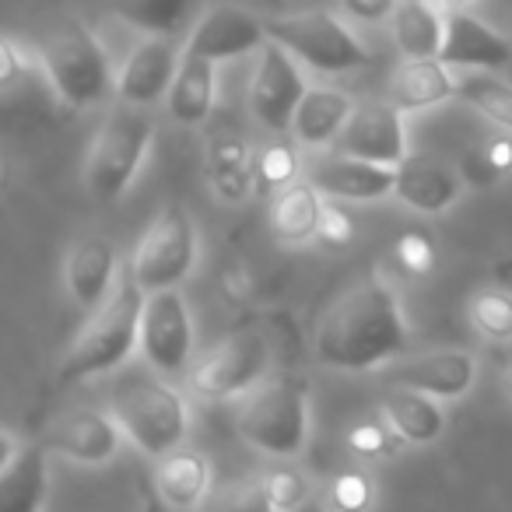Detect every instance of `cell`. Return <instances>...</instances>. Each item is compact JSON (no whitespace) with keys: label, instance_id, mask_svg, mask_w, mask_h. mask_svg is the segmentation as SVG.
<instances>
[{"label":"cell","instance_id":"41","mask_svg":"<svg viewBox=\"0 0 512 512\" xmlns=\"http://www.w3.org/2000/svg\"><path fill=\"white\" fill-rule=\"evenodd\" d=\"M355 218L348 214V207H341L337 200H327L323 207V218H320V232H316V242L330 249H344L355 242Z\"/></svg>","mask_w":512,"mask_h":512},{"label":"cell","instance_id":"32","mask_svg":"<svg viewBox=\"0 0 512 512\" xmlns=\"http://www.w3.org/2000/svg\"><path fill=\"white\" fill-rule=\"evenodd\" d=\"M467 320L488 344H512V292L498 285L477 288L467 302Z\"/></svg>","mask_w":512,"mask_h":512},{"label":"cell","instance_id":"46","mask_svg":"<svg viewBox=\"0 0 512 512\" xmlns=\"http://www.w3.org/2000/svg\"><path fill=\"white\" fill-rule=\"evenodd\" d=\"M442 4H446L449 11H456V8H470V4H474V0H442Z\"/></svg>","mask_w":512,"mask_h":512},{"label":"cell","instance_id":"34","mask_svg":"<svg viewBox=\"0 0 512 512\" xmlns=\"http://www.w3.org/2000/svg\"><path fill=\"white\" fill-rule=\"evenodd\" d=\"M463 179L481 186H495L502 179L512 176V134L509 130H498V134L484 137L474 151L463 162Z\"/></svg>","mask_w":512,"mask_h":512},{"label":"cell","instance_id":"4","mask_svg":"<svg viewBox=\"0 0 512 512\" xmlns=\"http://www.w3.org/2000/svg\"><path fill=\"white\" fill-rule=\"evenodd\" d=\"M239 435L267 460H299L313 435V400L299 376H267L239 407Z\"/></svg>","mask_w":512,"mask_h":512},{"label":"cell","instance_id":"11","mask_svg":"<svg viewBox=\"0 0 512 512\" xmlns=\"http://www.w3.org/2000/svg\"><path fill=\"white\" fill-rule=\"evenodd\" d=\"M309 92L306 67L281 43L267 39L256 53L253 78H249V113L271 134H292V120Z\"/></svg>","mask_w":512,"mask_h":512},{"label":"cell","instance_id":"22","mask_svg":"<svg viewBox=\"0 0 512 512\" xmlns=\"http://www.w3.org/2000/svg\"><path fill=\"white\" fill-rule=\"evenodd\" d=\"M379 414L390 421L393 432L404 439V446H435L449 428V414L442 407V400L397 383L383 390Z\"/></svg>","mask_w":512,"mask_h":512},{"label":"cell","instance_id":"13","mask_svg":"<svg viewBox=\"0 0 512 512\" xmlns=\"http://www.w3.org/2000/svg\"><path fill=\"white\" fill-rule=\"evenodd\" d=\"M123 435L120 421L113 418L109 407H78L67 411L46 428L43 446L60 460H71L78 467H106L120 456Z\"/></svg>","mask_w":512,"mask_h":512},{"label":"cell","instance_id":"8","mask_svg":"<svg viewBox=\"0 0 512 512\" xmlns=\"http://www.w3.org/2000/svg\"><path fill=\"white\" fill-rule=\"evenodd\" d=\"M267 36L285 46L306 71L327 74V78L351 74L372 60L365 43L351 32V25L330 11H299V15L267 18Z\"/></svg>","mask_w":512,"mask_h":512},{"label":"cell","instance_id":"1","mask_svg":"<svg viewBox=\"0 0 512 512\" xmlns=\"http://www.w3.org/2000/svg\"><path fill=\"white\" fill-rule=\"evenodd\" d=\"M411 327L404 302L383 271L358 278L327 313L313 334V355L323 369L372 372L404 358Z\"/></svg>","mask_w":512,"mask_h":512},{"label":"cell","instance_id":"40","mask_svg":"<svg viewBox=\"0 0 512 512\" xmlns=\"http://www.w3.org/2000/svg\"><path fill=\"white\" fill-rule=\"evenodd\" d=\"M32 71H43L39 53H29L15 39H4L0 43V85H4V92H15L18 81L29 78Z\"/></svg>","mask_w":512,"mask_h":512},{"label":"cell","instance_id":"21","mask_svg":"<svg viewBox=\"0 0 512 512\" xmlns=\"http://www.w3.org/2000/svg\"><path fill=\"white\" fill-rule=\"evenodd\" d=\"M456 92H460V78L439 57H428V60L404 57L393 67L390 85H386V99L400 113H428V109L456 99Z\"/></svg>","mask_w":512,"mask_h":512},{"label":"cell","instance_id":"39","mask_svg":"<svg viewBox=\"0 0 512 512\" xmlns=\"http://www.w3.org/2000/svg\"><path fill=\"white\" fill-rule=\"evenodd\" d=\"M390 256H393V264L404 274H411V278H425L435 267V246L425 232H404L393 242Z\"/></svg>","mask_w":512,"mask_h":512},{"label":"cell","instance_id":"35","mask_svg":"<svg viewBox=\"0 0 512 512\" xmlns=\"http://www.w3.org/2000/svg\"><path fill=\"white\" fill-rule=\"evenodd\" d=\"M260 481H264L267 498H271L278 512H292V509H299L302 502L313 498V481H309L306 470L295 467L292 460H274L271 467L260 474Z\"/></svg>","mask_w":512,"mask_h":512},{"label":"cell","instance_id":"30","mask_svg":"<svg viewBox=\"0 0 512 512\" xmlns=\"http://www.w3.org/2000/svg\"><path fill=\"white\" fill-rule=\"evenodd\" d=\"M456 99L467 102L495 130H509L512 134V85L498 78L495 71H463Z\"/></svg>","mask_w":512,"mask_h":512},{"label":"cell","instance_id":"2","mask_svg":"<svg viewBox=\"0 0 512 512\" xmlns=\"http://www.w3.org/2000/svg\"><path fill=\"white\" fill-rule=\"evenodd\" d=\"M144 299H148V292L130 274H123L116 292L95 313L85 316L78 337L71 341L57 369V383L74 386L85 379L120 372L130 362V355L141 351Z\"/></svg>","mask_w":512,"mask_h":512},{"label":"cell","instance_id":"12","mask_svg":"<svg viewBox=\"0 0 512 512\" xmlns=\"http://www.w3.org/2000/svg\"><path fill=\"white\" fill-rule=\"evenodd\" d=\"M183 64V43L172 36H144L130 46L116 67V102L134 109H151L169 99L172 81Z\"/></svg>","mask_w":512,"mask_h":512},{"label":"cell","instance_id":"33","mask_svg":"<svg viewBox=\"0 0 512 512\" xmlns=\"http://www.w3.org/2000/svg\"><path fill=\"white\" fill-rule=\"evenodd\" d=\"M404 446L393 425L383 414H372V418H358L344 428V449H348L355 460L372 463V460H390L397 449Z\"/></svg>","mask_w":512,"mask_h":512},{"label":"cell","instance_id":"24","mask_svg":"<svg viewBox=\"0 0 512 512\" xmlns=\"http://www.w3.org/2000/svg\"><path fill=\"white\" fill-rule=\"evenodd\" d=\"M155 484H158V495H162V502L169 505V509L193 512L211 495L214 467H211V460H207V453L179 446L176 453L158 460Z\"/></svg>","mask_w":512,"mask_h":512},{"label":"cell","instance_id":"17","mask_svg":"<svg viewBox=\"0 0 512 512\" xmlns=\"http://www.w3.org/2000/svg\"><path fill=\"white\" fill-rule=\"evenodd\" d=\"M481 365L470 351L463 348H439V351H421V355L397 358L390 365V379L397 386H411L418 393L442 400V404H456L477 386Z\"/></svg>","mask_w":512,"mask_h":512},{"label":"cell","instance_id":"10","mask_svg":"<svg viewBox=\"0 0 512 512\" xmlns=\"http://www.w3.org/2000/svg\"><path fill=\"white\" fill-rule=\"evenodd\" d=\"M141 358L158 376H186L197 362V327L179 288L148 292L141 316Z\"/></svg>","mask_w":512,"mask_h":512},{"label":"cell","instance_id":"20","mask_svg":"<svg viewBox=\"0 0 512 512\" xmlns=\"http://www.w3.org/2000/svg\"><path fill=\"white\" fill-rule=\"evenodd\" d=\"M463 172L449 169L439 158H407L397 165V190L393 200L404 204L414 214H446L449 207H456V200L463 197Z\"/></svg>","mask_w":512,"mask_h":512},{"label":"cell","instance_id":"15","mask_svg":"<svg viewBox=\"0 0 512 512\" xmlns=\"http://www.w3.org/2000/svg\"><path fill=\"white\" fill-rule=\"evenodd\" d=\"M267 39L271 36H267L264 18L249 15L246 8L218 4L193 22V29L183 39V53L204 57L211 64H225V60H239L246 53H260Z\"/></svg>","mask_w":512,"mask_h":512},{"label":"cell","instance_id":"3","mask_svg":"<svg viewBox=\"0 0 512 512\" xmlns=\"http://www.w3.org/2000/svg\"><path fill=\"white\" fill-rule=\"evenodd\" d=\"M109 411L137 453L162 460L190 435V404L155 369H127L113 383Z\"/></svg>","mask_w":512,"mask_h":512},{"label":"cell","instance_id":"7","mask_svg":"<svg viewBox=\"0 0 512 512\" xmlns=\"http://www.w3.org/2000/svg\"><path fill=\"white\" fill-rule=\"evenodd\" d=\"M200 260V228L190 218V211L179 204H169L151 218L144 235L137 239L130 253L127 274L144 292H165L179 288Z\"/></svg>","mask_w":512,"mask_h":512},{"label":"cell","instance_id":"43","mask_svg":"<svg viewBox=\"0 0 512 512\" xmlns=\"http://www.w3.org/2000/svg\"><path fill=\"white\" fill-rule=\"evenodd\" d=\"M25 446H29V442H22L15 432H11V428H4V432H0V467L15 463L18 456L25 453Z\"/></svg>","mask_w":512,"mask_h":512},{"label":"cell","instance_id":"16","mask_svg":"<svg viewBox=\"0 0 512 512\" xmlns=\"http://www.w3.org/2000/svg\"><path fill=\"white\" fill-rule=\"evenodd\" d=\"M404 116L407 113H400L390 99L358 102L348 127H344L341 137H337L334 151H344V155L365 158V162H376V165H393V169H397L400 162L411 158Z\"/></svg>","mask_w":512,"mask_h":512},{"label":"cell","instance_id":"28","mask_svg":"<svg viewBox=\"0 0 512 512\" xmlns=\"http://www.w3.org/2000/svg\"><path fill=\"white\" fill-rule=\"evenodd\" d=\"M214 67L218 64H211V60L183 53V64H179L172 92L165 99L172 123H179V127H200V123H207V116L214 113V99H218V71Z\"/></svg>","mask_w":512,"mask_h":512},{"label":"cell","instance_id":"14","mask_svg":"<svg viewBox=\"0 0 512 512\" xmlns=\"http://www.w3.org/2000/svg\"><path fill=\"white\" fill-rule=\"evenodd\" d=\"M306 179L337 204H379L390 200L397 190V169L376 165L365 158L344 155V151H313L306 165Z\"/></svg>","mask_w":512,"mask_h":512},{"label":"cell","instance_id":"31","mask_svg":"<svg viewBox=\"0 0 512 512\" xmlns=\"http://www.w3.org/2000/svg\"><path fill=\"white\" fill-rule=\"evenodd\" d=\"M299 148L302 144L285 134L256 148V193H281L285 186L299 183L306 169Z\"/></svg>","mask_w":512,"mask_h":512},{"label":"cell","instance_id":"19","mask_svg":"<svg viewBox=\"0 0 512 512\" xmlns=\"http://www.w3.org/2000/svg\"><path fill=\"white\" fill-rule=\"evenodd\" d=\"M453 71H498L512 60V43L467 8L446 11V43L439 53Z\"/></svg>","mask_w":512,"mask_h":512},{"label":"cell","instance_id":"6","mask_svg":"<svg viewBox=\"0 0 512 512\" xmlns=\"http://www.w3.org/2000/svg\"><path fill=\"white\" fill-rule=\"evenodd\" d=\"M155 144V123L144 109L116 106L95 130L85 155V186L99 200H120L141 176Z\"/></svg>","mask_w":512,"mask_h":512},{"label":"cell","instance_id":"42","mask_svg":"<svg viewBox=\"0 0 512 512\" xmlns=\"http://www.w3.org/2000/svg\"><path fill=\"white\" fill-rule=\"evenodd\" d=\"M337 4H341L344 15L355 18V22L379 25V22H390L400 0H337Z\"/></svg>","mask_w":512,"mask_h":512},{"label":"cell","instance_id":"18","mask_svg":"<svg viewBox=\"0 0 512 512\" xmlns=\"http://www.w3.org/2000/svg\"><path fill=\"white\" fill-rule=\"evenodd\" d=\"M123 271H120V253L109 239L102 235H85L71 246L64 256V285L71 302L81 313H95L109 295L116 292Z\"/></svg>","mask_w":512,"mask_h":512},{"label":"cell","instance_id":"27","mask_svg":"<svg viewBox=\"0 0 512 512\" xmlns=\"http://www.w3.org/2000/svg\"><path fill=\"white\" fill-rule=\"evenodd\" d=\"M323 207H327V197H323L309 179H299V183L274 193L271 197V228H274V235H278L281 246H309V242H316Z\"/></svg>","mask_w":512,"mask_h":512},{"label":"cell","instance_id":"23","mask_svg":"<svg viewBox=\"0 0 512 512\" xmlns=\"http://www.w3.org/2000/svg\"><path fill=\"white\" fill-rule=\"evenodd\" d=\"M358 102L348 92L330 85H309L299 113L292 120V137L306 151H327L337 144L341 130L348 127Z\"/></svg>","mask_w":512,"mask_h":512},{"label":"cell","instance_id":"9","mask_svg":"<svg viewBox=\"0 0 512 512\" xmlns=\"http://www.w3.org/2000/svg\"><path fill=\"white\" fill-rule=\"evenodd\" d=\"M271 376V344L256 330H239L197 355L186 372V393L197 400H235L249 397Z\"/></svg>","mask_w":512,"mask_h":512},{"label":"cell","instance_id":"5","mask_svg":"<svg viewBox=\"0 0 512 512\" xmlns=\"http://www.w3.org/2000/svg\"><path fill=\"white\" fill-rule=\"evenodd\" d=\"M36 53L43 64V81L64 106L95 109L116 99V67L102 39L88 25L60 22L57 29L46 32Z\"/></svg>","mask_w":512,"mask_h":512},{"label":"cell","instance_id":"37","mask_svg":"<svg viewBox=\"0 0 512 512\" xmlns=\"http://www.w3.org/2000/svg\"><path fill=\"white\" fill-rule=\"evenodd\" d=\"M256 151L239 134H214L207 144V179L235 176V172H253Z\"/></svg>","mask_w":512,"mask_h":512},{"label":"cell","instance_id":"38","mask_svg":"<svg viewBox=\"0 0 512 512\" xmlns=\"http://www.w3.org/2000/svg\"><path fill=\"white\" fill-rule=\"evenodd\" d=\"M214 512H278V509H274V502L267 498L264 481L256 474V477H239V481L225 484V488L218 491Z\"/></svg>","mask_w":512,"mask_h":512},{"label":"cell","instance_id":"36","mask_svg":"<svg viewBox=\"0 0 512 512\" xmlns=\"http://www.w3.org/2000/svg\"><path fill=\"white\" fill-rule=\"evenodd\" d=\"M327 505L334 512H372L376 505V481L369 470H341L327 484Z\"/></svg>","mask_w":512,"mask_h":512},{"label":"cell","instance_id":"29","mask_svg":"<svg viewBox=\"0 0 512 512\" xmlns=\"http://www.w3.org/2000/svg\"><path fill=\"white\" fill-rule=\"evenodd\" d=\"M109 8L120 22L134 25L144 36H172L193 29L197 0H109Z\"/></svg>","mask_w":512,"mask_h":512},{"label":"cell","instance_id":"26","mask_svg":"<svg viewBox=\"0 0 512 512\" xmlns=\"http://www.w3.org/2000/svg\"><path fill=\"white\" fill-rule=\"evenodd\" d=\"M446 4L442 0H400L390 18L393 43L404 57H439L446 43Z\"/></svg>","mask_w":512,"mask_h":512},{"label":"cell","instance_id":"45","mask_svg":"<svg viewBox=\"0 0 512 512\" xmlns=\"http://www.w3.org/2000/svg\"><path fill=\"white\" fill-rule=\"evenodd\" d=\"M502 393L512 400V365H505V372H502Z\"/></svg>","mask_w":512,"mask_h":512},{"label":"cell","instance_id":"25","mask_svg":"<svg viewBox=\"0 0 512 512\" xmlns=\"http://www.w3.org/2000/svg\"><path fill=\"white\" fill-rule=\"evenodd\" d=\"M50 456L43 442H32L15 463L0 467V512H46Z\"/></svg>","mask_w":512,"mask_h":512},{"label":"cell","instance_id":"44","mask_svg":"<svg viewBox=\"0 0 512 512\" xmlns=\"http://www.w3.org/2000/svg\"><path fill=\"white\" fill-rule=\"evenodd\" d=\"M292 512H334V509H330V505L327 502H323V498H309V502H302L299 505V509H292Z\"/></svg>","mask_w":512,"mask_h":512}]
</instances>
